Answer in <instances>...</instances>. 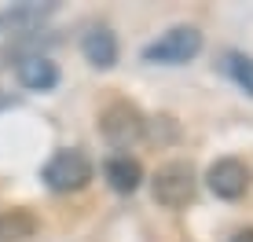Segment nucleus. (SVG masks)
<instances>
[{
  "label": "nucleus",
  "mask_w": 253,
  "mask_h": 242,
  "mask_svg": "<svg viewBox=\"0 0 253 242\" xmlns=\"http://www.w3.org/2000/svg\"><path fill=\"white\" fill-rule=\"evenodd\" d=\"M92 172H95V169H92L88 154H84V151H74V147H66V151H59V154H51V158H48V165L41 169V180H44L51 191L70 195V191H81V187H88Z\"/></svg>",
  "instance_id": "f257e3e1"
},
{
  "label": "nucleus",
  "mask_w": 253,
  "mask_h": 242,
  "mask_svg": "<svg viewBox=\"0 0 253 242\" xmlns=\"http://www.w3.org/2000/svg\"><path fill=\"white\" fill-rule=\"evenodd\" d=\"M198 51H202V33L195 26H172L169 33H162L158 40H151L143 48V59L158 66H180V63H191Z\"/></svg>",
  "instance_id": "f03ea898"
},
{
  "label": "nucleus",
  "mask_w": 253,
  "mask_h": 242,
  "mask_svg": "<svg viewBox=\"0 0 253 242\" xmlns=\"http://www.w3.org/2000/svg\"><path fill=\"white\" fill-rule=\"evenodd\" d=\"M151 195L162 209H184L195 198V169L187 161H169L154 172L151 180Z\"/></svg>",
  "instance_id": "7ed1b4c3"
},
{
  "label": "nucleus",
  "mask_w": 253,
  "mask_h": 242,
  "mask_svg": "<svg viewBox=\"0 0 253 242\" xmlns=\"http://www.w3.org/2000/svg\"><path fill=\"white\" fill-rule=\"evenodd\" d=\"M143 114L132 107V103H125V99H118V103H110L107 110H103V118H99V132H103V140H107L110 147H118V151H125V147H132L139 136H143Z\"/></svg>",
  "instance_id": "20e7f679"
},
{
  "label": "nucleus",
  "mask_w": 253,
  "mask_h": 242,
  "mask_svg": "<svg viewBox=\"0 0 253 242\" xmlns=\"http://www.w3.org/2000/svg\"><path fill=\"white\" fill-rule=\"evenodd\" d=\"M206 184H209V191L216 198L235 202V198H242L246 187H250V169H246V161H239V158H220V161L209 165Z\"/></svg>",
  "instance_id": "39448f33"
},
{
  "label": "nucleus",
  "mask_w": 253,
  "mask_h": 242,
  "mask_svg": "<svg viewBox=\"0 0 253 242\" xmlns=\"http://www.w3.org/2000/svg\"><path fill=\"white\" fill-rule=\"evenodd\" d=\"M19 81L30 92H51L59 84V66L48 55H26L19 63Z\"/></svg>",
  "instance_id": "423d86ee"
},
{
  "label": "nucleus",
  "mask_w": 253,
  "mask_h": 242,
  "mask_svg": "<svg viewBox=\"0 0 253 242\" xmlns=\"http://www.w3.org/2000/svg\"><path fill=\"white\" fill-rule=\"evenodd\" d=\"M81 51H84V59H88L92 66L110 70V66L118 63V37L107 26H92V30L84 33V40H81Z\"/></svg>",
  "instance_id": "0eeeda50"
},
{
  "label": "nucleus",
  "mask_w": 253,
  "mask_h": 242,
  "mask_svg": "<svg viewBox=\"0 0 253 242\" xmlns=\"http://www.w3.org/2000/svg\"><path fill=\"white\" fill-rule=\"evenodd\" d=\"M103 176H107V184L114 187L118 195H132L136 187L143 184V169H139V161L128 158V154H114V158H107Z\"/></svg>",
  "instance_id": "6e6552de"
},
{
  "label": "nucleus",
  "mask_w": 253,
  "mask_h": 242,
  "mask_svg": "<svg viewBox=\"0 0 253 242\" xmlns=\"http://www.w3.org/2000/svg\"><path fill=\"white\" fill-rule=\"evenodd\" d=\"M55 11V4H33V0H26V4H15L7 7V11H0V30H26V26H37L44 22L48 15Z\"/></svg>",
  "instance_id": "1a4fd4ad"
},
{
  "label": "nucleus",
  "mask_w": 253,
  "mask_h": 242,
  "mask_svg": "<svg viewBox=\"0 0 253 242\" xmlns=\"http://www.w3.org/2000/svg\"><path fill=\"white\" fill-rule=\"evenodd\" d=\"M37 235V217L30 209H0V242H26Z\"/></svg>",
  "instance_id": "9d476101"
},
{
  "label": "nucleus",
  "mask_w": 253,
  "mask_h": 242,
  "mask_svg": "<svg viewBox=\"0 0 253 242\" xmlns=\"http://www.w3.org/2000/svg\"><path fill=\"white\" fill-rule=\"evenodd\" d=\"M224 74L239 84L246 96H253V55H242V51H228L224 55Z\"/></svg>",
  "instance_id": "9b49d317"
},
{
  "label": "nucleus",
  "mask_w": 253,
  "mask_h": 242,
  "mask_svg": "<svg viewBox=\"0 0 253 242\" xmlns=\"http://www.w3.org/2000/svg\"><path fill=\"white\" fill-rule=\"evenodd\" d=\"M231 242H253V228H246V231H239Z\"/></svg>",
  "instance_id": "f8f14e48"
},
{
  "label": "nucleus",
  "mask_w": 253,
  "mask_h": 242,
  "mask_svg": "<svg viewBox=\"0 0 253 242\" xmlns=\"http://www.w3.org/2000/svg\"><path fill=\"white\" fill-rule=\"evenodd\" d=\"M7 107H15V99L7 96V92H0V110H7Z\"/></svg>",
  "instance_id": "ddd939ff"
}]
</instances>
